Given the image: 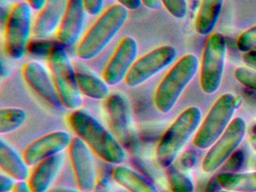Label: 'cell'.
Returning a JSON list of instances; mask_svg holds the SVG:
<instances>
[{
	"mask_svg": "<svg viewBox=\"0 0 256 192\" xmlns=\"http://www.w3.org/2000/svg\"><path fill=\"white\" fill-rule=\"evenodd\" d=\"M68 122L77 136L102 160L115 165L125 162V148L118 138L92 114L84 110H76L70 114Z\"/></svg>",
	"mask_w": 256,
	"mask_h": 192,
	"instance_id": "cell-1",
	"label": "cell"
},
{
	"mask_svg": "<svg viewBox=\"0 0 256 192\" xmlns=\"http://www.w3.org/2000/svg\"><path fill=\"white\" fill-rule=\"evenodd\" d=\"M128 16V9L119 3L108 8L79 40L77 56L89 60L100 55L124 26Z\"/></svg>",
	"mask_w": 256,
	"mask_h": 192,
	"instance_id": "cell-2",
	"label": "cell"
},
{
	"mask_svg": "<svg viewBox=\"0 0 256 192\" xmlns=\"http://www.w3.org/2000/svg\"><path fill=\"white\" fill-rule=\"evenodd\" d=\"M202 112L198 106H190L182 111L162 136L156 151L158 164L167 168L173 164L178 154L192 135L197 132Z\"/></svg>",
	"mask_w": 256,
	"mask_h": 192,
	"instance_id": "cell-3",
	"label": "cell"
},
{
	"mask_svg": "<svg viewBox=\"0 0 256 192\" xmlns=\"http://www.w3.org/2000/svg\"><path fill=\"white\" fill-rule=\"evenodd\" d=\"M199 68V60L192 54L181 57L164 75L154 94L156 108L162 114L170 112L186 87L192 80Z\"/></svg>",
	"mask_w": 256,
	"mask_h": 192,
	"instance_id": "cell-4",
	"label": "cell"
},
{
	"mask_svg": "<svg viewBox=\"0 0 256 192\" xmlns=\"http://www.w3.org/2000/svg\"><path fill=\"white\" fill-rule=\"evenodd\" d=\"M47 63L62 106L80 109L83 98L78 85L76 69L64 46L56 45L47 56Z\"/></svg>",
	"mask_w": 256,
	"mask_h": 192,
	"instance_id": "cell-5",
	"label": "cell"
},
{
	"mask_svg": "<svg viewBox=\"0 0 256 192\" xmlns=\"http://www.w3.org/2000/svg\"><path fill=\"white\" fill-rule=\"evenodd\" d=\"M31 9L26 2L14 3L6 19L4 49L12 60H20L28 50L32 24Z\"/></svg>",
	"mask_w": 256,
	"mask_h": 192,
	"instance_id": "cell-6",
	"label": "cell"
},
{
	"mask_svg": "<svg viewBox=\"0 0 256 192\" xmlns=\"http://www.w3.org/2000/svg\"><path fill=\"white\" fill-rule=\"evenodd\" d=\"M234 98V94L224 93L214 102L196 132L192 141L194 146L200 150L209 148L222 135L236 110Z\"/></svg>",
	"mask_w": 256,
	"mask_h": 192,
	"instance_id": "cell-7",
	"label": "cell"
},
{
	"mask_svg": "<svg viewBox=\"0 0 256 192\" xmlns=\"http://www.w3.org/2000/svg\"><path fill=\"white\" fill-rule=\"evenodd\" d=\"M226 52V37L220 32L210 34L204 46L200 64V88L206 94H214L221 86Z\"/></svg>",
	"mask_w": 256,
	"mask_h": 192,
	"instance_id": "cell-8",
	"label": "cell"
},
{
	"mask_svg": "<svg viewBox=\"0 0 256 192\" xmlns=\"http://www.w3.org/2000/svg\"><path fill=\"white\" fill-rule=\"evenodd\" d=\"M246 133V123L241 117L230 122L221 136L211 146L202 162L204 172L211 174L226 164L236 151Z\"/></svg>",
	"mask_w": 256,
	"mask_h": 192,
	"instance_id": "cell-9",
	"label": "cell"
},
{
	"mask_svg": "<svg viewBox=\"0 0 256 192\" xmlns=\"http://www.w3.org/2000/svg\"><path fill=\"white\" fill-rule=\"evenodd\" d=\"M178 56L174 46L164 45L146 52L136 60L126 76V85L134 88L154 78L170 66Z\"/></svg>",
	"mask_w": 256,
	"mask_h": 192,
	"instance_id": "cell-10",
	"label": "cell"
},
{
	"mask_svg": "<svg viewBox=\"0 0 256 192\" xmlns=\"http://www.w3.org/2000/svg\"><path fill=\"white\" fill-rule=\"evenodd\" d=\"M68 151L78 189L82 192H94L97 177L92 152L78 136L73 138Z\"/></svg>",
	"mask_w": 256,
	"mask_h": 192,
	"instance_id": "cell-11",
	"label": "cell"
},
{
	"mask_svg": "<svg viewBox=\"0 0 256 192\" xmlns=\"http://www.w3.org/2000/svg\"><path fill=\"white\" fill-rule=\"evenodd\" d=\"M138 54L136 39L128 36L122 38L103 70L104 80L109 86H116L124 80L137 60Z\"/></svg>",
	"mask_w": 256,
	"mask_h": 192,
	"instance_id": "cell-12",
	"label": "cell"
},
{
	"mask_svg": "<svg viewBox=\"0 0 256 192\" xmlns=\"http://www.w3.org/2000/svg\"><path fill=\"white\" fill-rule=\"evenodd\" d=\"M72 139L65 130L50 132L29 144L22 156L30 166H36L44 159L64 152L68 148Z\"/></svg>",
	"mask_w": 256,
	"mask_h": 192,
	"instance_id": "cell-13",
	"label": "cell"
},
{
	"mask_svg": "<svg viewBox=\"0 0 256 192\" xmlns=\"http://www.w3.org/2000/svg\"><path fill=\"white\" fill-rule=\"evenodd\" d=\"M22 73L24 80L30 88L46 103L55 108L64 106L52 75L41 63L36 61L25 63L22 67Z\"/></svg>",
	"mask_w": 256,
	"mask_h": 192,
	"instance_id": "cell-14",
	"label": "cell"
},
{
	"mask_svg": "<svg viewBox=\"0 0 256 192\" xmlns=\"http://www.w3.org/2000/svg\"><path fill=\"white\" fill-rule=\"evenodd\" d=\"M86 12L84 0H68L56 30V40L61 46H72L78 43L84 28Z\"/></svg>",
	"mask_w": 256,
	"mask_h": 192,
	"instance_id": "cell-15",
	"label": "cell"
},
{
	"mask_svg": "<svg viewBox=\"0 0 256 192\" xmlns=\"http://www.w3.org/2000/svg\"><path fill=\"white\" fill-rule=\"evenodd\" d=\"M108 121L114 133L121 139H126L132 126L131 104L126 96L112 93L104 100Z\"/></svg>",
	"mask_w": 256,
	"mask_h": 192,
	"instance_id": "cell-16",
	"label": "cell"
},
{
	"mask_svg": "<svg viewBox=\"0 0 256 192\" xmlns=\"http://www.w3.org/2000/svg\"><path fill=\"white\" fill-rule=\"evenodd\" d=\"M65 159L62 152L37 164L28 180L32 192H48L60 174Z\"/></svg>",
	"mask_w": 256,
	"mask_h": 192,
	"instance_id": "cell-17",
	"label": "cell"
},
{
	"mask_svg": "<svg viewBox=\"0 0 256 192\" xmlns=\"http://www.w3.org/2000/svg\"><path fill=\"white\" fill-rule=\"evenodd\" d=\"M67 2L68 0H46L32 25L34 38H47L58 30L66 8Z\"/></svg>",
	"mask_w": 256,
	"mask_h": 192,
	"instance_id": "cell-18",
	"label": "cell"
},
{
	"mask_svg": "<svg viewBox=\"0 0 256 192\" xmlns=\"http://www.w3.org/2000/svg\"><path fill=\"white\" fill-rule=\"evenodd\" d=\"M0 166L6 174L16 181H26L29 178V165L23 156H20L4 138L0 139Z\"/></svg>",
	"mask_w": 256,
	"mask_h": 192,
	"instance_id": "cell-19",
	"label": "cell"
},
{
	"mask_svg": "<svg viewBox=\"0 0 256 192\" xmlns=\"http://www.w3.org/2000/svg\"><path fill=\"white\" fill-rule=\"evenodd\" d=\"M113 180L130 192H160L156 186L136 170L116 165L112 172Z\"/></svg>",
	"mask_w": 256,
	"mask_h": 192,
	"instance_id": "cell-20",
	"label": "cell"
},
{
	"mask_svg": "<svg viewBox=\"0 0 256 192\" xmlns=\"http://www.w3.org/2000/svg\"><path fill=\"white\" fill-rule=\"evenodd\" d=\"M78 85L82 96L96 100H106L110 94L109 85L86 68L74 67Z\"/></svg>",
	"mask_w": 256,
	"mask_h": 192,
	"instance_id": "cell-21",
	"label": "cell"
},
{
	"mask_svg": "<svg viewBox=\"0 0 256 192\" xmlns=\"http://www.w3.org/2000/svg\"><path fill=\"white\" fill-rule=\"evenodd\" d=\"M224 0H202L196 21V30L200 36H208L215 28Z\"/></svg>",
	"mask_w": 256,
	"mask_h": 192,
	"instance_id": "cell-22",
	"label": "cell"
},
{
	"mask_svg": "<svg viewBox=\"0 0 256 192\" xmlns=\"http://www.w3.org/2000/svg\"><path fill=\"white\" fill-rule=\"evenodd\" d=\"M223 190L234 192H256V171L224 172L217 176Z\"/></svg>",
	"mask_w": 256,
	"mask_h": 192,
	"instance_id": "cell-23",
	"label": "cell"
},
{
	"mask_svg": "<svg viewBox=\"0 0 256 192\" xmlns=\"http://www.w3.org/2000/svg\"><path fill=\"white\" fill-rule=\"evenodd\" d=\"M28 112L19 108L0 109V134H8L18 130L28 120Z\"/></svg>",
	"mask_w": 256,
	"mask_h": 192,
	"instance_id": "cell-24",
	"label": "cell"
},
{
	"mask_svg": "<svg viewBox=\"0 0 256 192\" xmlns=\"http://www.w3.org/2000/svg\"><path fill=\"white\" fill-rule=\"evenodd\" d=\"M166 177L172 192H194V186L190 176L172 164L166 168Z\"/></svg>",
	"mask_w": 256,
	"mask_h": 192,
	"instance_id": "cell-25",
	"label": "cell"
},
{
	"mask_svg": "<svg viewBox=\"0 0 256 192\" xmlns=\"http://www.w3.org/2000/svg\"><path fill=\"white\" fill-rule=\"evenodd\" d=\"M60 44L58 40H47L46 38H34L30 40L28 51L35 56H48L54 46Z\"/></svg>",
	"mask_w": 256,
	"mask_h": 192,
	"instance_id": "cell-26",
	"label": "cell"
},
{
	"mask_svg": "<svg viewBox=\"0 0 256 192\" xmlns=\"http://www.w3.org/2000/svg\"><path fill=\"white\" fill-rule=\"evenodd\" d=\"M236 46L238 50L242 52L254 50L256 48V25L240 34Z\"/></svg>",
	"mask_w": 256,
	"mask_h": 192,
	"instance_id": "cell-27",
	"label": "cell"
},
{
	"mask_svg": "<svg viewBox=\"0 0 256 192\" xmlns=\"http://www.w3.org/2000/svg\"><path fill=\"white\" fill-rule=\"evenodd\" d=\"M234 75L240 84L256 92V70L247 67H238L235 69Z\"/></svg>",
	"mask_w": 256,
	"mask_h": 192,
	"instance_id": "cell-28",
	"label": "cell"
},
{
	"mask_svg": "<svg viewBox=\"0 0 256 192\" xmlns=\"http://www.w3.org/2000/svg\"><path fill=\"white\" fill-rule=\"evenodd\" d=\"M169 14L176 19L182 20L186 16L188 4L186 0H161Z\"/></svg>",
	"mask_w": 256,
	"mask_h": 192,
	"instance_id": "cell-29",
	"label": "cell"
},
{
	"mask_svg": "<svg viewBox=\"0 0 256 192\" xmlns=\"http://www.w3.org/2000/svg\"><path fill=\"white\" fill-rule=\"evenodd\" d=\"M244 162V154L240 150H236L234 154L228 159L226 162V169L228 172H234L236 170L240 169Z\"/></svg>",
	"mask_w": 256,
	"mask_h": 192,
	"instance_id": "cell-30",
	"label": "cell"
},
{
	"mask_svg": "<svg viewBox=\"0 0 256 192\" xmlns=\"http://www.w3.org/2000/svg\"><path fill=\"white\" fill-rule=\"evenodd\" d=\"M104 0H84L86 12L92 16L101 13L104 6Z\"/></svg>",
	"mask_w": 256,
	"mask_h": 192,
	"instance_id": "cell-31",
	"label": "cell"
},
{
	"mask_svg": "<svg viewBox=\"0 0 256 192\" xmlns=\"http://www.w3.org/2000/svg\"><path fill=\"white\" fill-rule=\"evenodd\" d=\"M16 180L6 174L0 175V192H12L16 186Z\"/></svg>",
	"mask_w": 256,
	"mask_h": 192,
	"instance_id": "cell-32",
	"label": "cell"
},
{
	"mask_svg": "<svg viewBox=\"0 0 256 192\" xmlns=\"http://www.w3.org/2000/svg\"><path fill=\"white\" fill-rule=\"evenodd\" d=\"M242 60L246 66L252 70H256V51L242 52Z\"/></svg>",
	"mask_w": 256,
	"mask_h": 192,
	"instance_id": "cell-33",
	"label": "cell"
},
{
	"mask_svg": "<svg viewBox=\"0 0 256 192\" xmlns=\"http://www.w3.org/2000/svg\"><path fill=\"white\" fill-rule=\"evenodd\" d=\"M196 162V158L192 152H186L180 158V164L186 168H190L194 166Z\"/></svg>",
	"mask_w": 256,
	"mask_h": 192,
	"instance_id": "cell-34",
	"label": "cell"
},
{
	"mask_svg": "<svg viewBox=\"0 0 256 192\" xmlns=\"http://www.w3.org/2000/svg\"><path fill=\"white\" fill-rule=\"evenodd\" d=\"M119 4L126 8L128 10H137L142 6L140 0H116Z\"/></svg>",
	"mask_w": 256,
	"mask_h": 192,
	"instance_id": "cell-35",
	"label": "cell"
},
{
	"mask_svg": "<svg viewBox=\"0 0 256 192\" xmlns=\"http://www.w3.org/2000/svg\"><path fill=\"white\" fill-rule=\"evenodd\" d=\"M150 10H158L162 6L161 0H140Z\"/></svg>",
	"mask_w": 256,
	"mask_h": 192,
	"instance_id": "cell-36",
	"label": "cell"
},
{
	"mask_svg": "<svg viewBox=\"0 0 256 192\" xmlns=\"http://www.w3.org/2000/svg\"><path fill=\"white\" fill-rule=\"evenodd\" d=\"M12 192H32V190L30 188L28 182L19 181L16 182Z\"/></svg>",
	"mask_w": 256,
	"mask_h": 192,
	"instance_id": "cell-37",
	"label": "cell"
},
{
	"mask_svg": "<svg viewBox=\"0 0 256 192\" xmlns=\"http://www.w3.org/2000/svg\"><path fill=\"white\" fill-rule=\"evenodd\" d=\"M220 187V183H218L217 176L214 177L210 181L206 184L205 192H218V188ZM221 188V187H220Z\"/></svg>",
	"mask_w": 256,
	"mask_h": 192,
	"instance_id": "cell-38",
	"label": "cell"
},
{
	"mask_svg": "<svg viewBox=\"0 0 256 192\" xmlns=\"http://www.w3.org/2000/svg\"><path fill=\"white\" fill-rule=\"evenodd\" d=\"M46 0H26V2L34 10H40L46 4Z\"/></svg>",
	"mask_w": 256,
	"mask_h": 192,
	"instance_id": "cell-39",
	"label": "cell"
},
{
	"mask_svg": "<svg viewBox=\"0 0 256 192\" xmlns=\"http://www.w3.org/2000/svg\"><path fill=\"white\" fill-rule=\"evenodd\" d=\"M242 102H244V98H242V96H234V98L233 100V105L235 109H239L241 105H242Z\"/></svg>",
	"mask_w": 256,
	"mask_h": 192,
	"instance_id": "cell-40",
	"label": "cell"
},
{
	"mask_svg": "<svg viewBox=\"0 0 256 192\" xmlns=\"http://www.w3.org/2000/svg\"><path fill=\"white\" fill-rule=\"evenodd\" d=\"M8 73H10V70H8L6 64H5L2 60V62H1V78H2V79L6 78Z\"/></svg>",
	"mask_w": 256,
	"mask_h": 192,
	"instance_id": "cell-41",
	"label": "cell"
},
{
	"mask_svg": "<svg viewBox=\"0 0 256 192\" xmlns=\"http://www.w3.org/2000/svg\"><path fill=\"white\" fill-rule=\"evenodd\" d=\"M248 142H250L252 148L256 152V134L252 135L250 139H248Z\"/></svg>",
	"mask_w": 256,
	"mask_h": 192,
	"instance_id": "cell-42",
	"label": "cell"
},
{
	"mask_svg": "<svg viewBox=\"0 0 256 192\" xmlns=\"http://www.w3.org/2000/svg\"><path fill=\"white\" fill-rule=\"evenodd\" d=\"M228 192V190H218V192Z\"/></svg>",
	"mask_w": 256,
	"mask_h": 192,
	"instance_id": "cell-43",
	"label": "cell"
},
{
	"mask_svg": "<svg viewBox=\"0 0 256 192\" xmlns=\"http://www.w3.org/2000/svg\"></svg>",
	"mask_w": 256,
	"mask_h": 192,
	"instance_id": "cell-44",
	"label": "cell"
}]
</instances>
